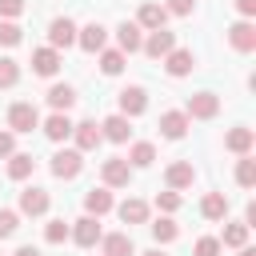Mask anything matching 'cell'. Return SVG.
Masks as SVG:
<instances>
[{"label": "cell", "mask_w": 256, "mask_h": 256, "mask_svg": "<svg viewBox=\"0 0 256 256\" xmlns=\"http://www.w3.org/2000/svg\"><path fill=\"white\" fill-rule=\"evenodd\" d=\"M236 184H240V188H252V184H256V160H252L248 152H244L240 164H236Z\"/></svg>", "instance_id": "obj_32"}, {"label": "cell", "mask_w": 256, "mask_h": 256, "mask_svg": "<svg viewBox=\"0 0 256 256\" xmlns=\"http://www.w3.org/2000/svg\"><path fill=\"white\" fill-rule=\"evenodd\" d=\"M116 212H120V220H124V224H144V220H148V204H144V200H136V196H132V200H124Z\"/></svg>", "instance_id": "obj_27"}, {"label": "cell", "mask_w": 256, "mask_h": 256, "mask_svg": "<svg viewBox=\"0 0 256 256\" xmlns=\"http://www.w3.org/2000/svg\"><path fill=\"white\" fill-rule=\"evenodd\" d=\"M20 12H24V0H0V16L4 20H16Z\"/></svg>", "instance_id": "obj_40"}, {"label": "cell", "mask_w": 256, "mask_h": 256, "mask_svg": "<svg viewBox=\"0 0 256 256\" xmlns=\"http://www.w3.org/2000/svg\"><path fill=\"white\" fill-rule=\"evenodd\" d=\"M236 12H240L244 20H252V16H256V0H236Z\"/></svg>", "instance_id": "obj_42"}, {"label": "cell", "mask_w": 256, "mask_h": 256, "mask_svg": "<svg viewBox=\"0 0 256 256\" xmlns=\"http://www.w3.org/2000/svg\"><path fill=\"white\" fill-rule=\"evenodd\" d=\"M172 48H176V32H168V28H152V32L144 36V44H140V52L152 56V60H164Z\"/></svg>", "instance_id": "obj_3"}, {"label": "cell", "mask_w": 256, "mask_h": 256, "mask_svg": "<svg viewBox=\"0 0 256 256\" xmlns=\"http://www.w3.org/2000/svg\"><path fill=\"white\" fill-rule=\"evenodd\" d=\"M252 144H256V132H252V128H232V132L224 136V148H228V152H236V156L252 152Z\"/></svg>", "instance_id": "obj_22"}, {"label": "cell", "mask_w": 256, "mask_h": 256, "mask_svg": "<svg viewBox=\"0 0 256 256\" xmlns=\"http://www.w3.org/2000/svg\"><path fill=\"white\" fill-rule=\"evenodd\" d=\"M116 44H120V52H140V44H144V28H140L136 20H124V24L116 28Z\"/></svg>", "instance_id": "obj_15"}, {"label": "cell", "mask_w": 256, "mask_h": 256, "mask_svg": "<svg viewBox=\"0 0 256 256\" xmlns=\"http://www.w3.org/2000/svg\"><path fill=\"white\" fill-rule=\"evenodd\" d=\"M220 112V96L216 92H196V96H188V104H184V116L188 120H212Z\"/></svg>", "instance_id": "obj_4"}, {"label": "cell", "mask_w": 256, "mask_h": 256, "mask_svg": "<svg viewBox=\"0 0 256 256\" xmlns=\"http://www.w3.org/2000/svg\"><path fill=\"white\" fill-rule=\"evenodd\" d=\"M32 168H36V160H32L28 152H12V156H8V180H28Z\"/></svg>", "instance_id": "obj_26"}, {"label": "cell", "mask_w": 256, "mask_h": 256, "mask_svg": "<svg viewBox=\"0 0 256 256\" xmlns=\"http://www.w3.org/2000/svg\"><path fill=\"white\" fill-rule=\"evenodd\" d=\"M140 256H164V252H160V248H148V252H140Z\"/></svg>", "instance_id": "obj_45"}, {"label": "cell", "mask_w": 256, "mask_h": 256, "mask_svg": "<svg viewBox=\"0 0 256 256\" xmlns=\"http://www.w3.org/2000/svg\"><path fill=\"white\" fill-rule=\"evenodd\" d=\"M100 176H104V188H128L132 164H128L124 156H108V160L100 164Z\"/></svg>", "instance_id": "obj_5"}, {"label": "cell", "mask_w": 256, "mask_h": 256, "mask_svg": "<svg viewBox=\"0 0 256 256\" xmlns=\"http://www.w3.org/2000/svg\"><path fill=\"white\" fill-rule=\"evenodd\" d=\"M44 136L56 140V144L68 140V136H72V120H68V112H52V116L44 120Z\"/></svg>", "instance_id": "obj_21"}, {"label": "cell", "mask_w": 256, "mask_h": 256, "mask_svg": "<svg viewBox=\"0 0 256 256\" xmlns=\"http://www.w3.org/2000/svg\"><path fill=\"white\" fill-rule=\"evenodd\" d=\"M16 80H20V64L8 60V56H0V88H12Z\"/></svg>", "instance_id": "obj_34"}, {"label": "cell", "mask_w": 256, "mask_h": 256, "mask_svg": "<svg viewBox=\"0 0 256 256\" xmlns=\"http://www.w3.org/2000/svg\"><path fill=\"white\" fill-rule=\"evenodd\" d=\"M192 4H196V0H164V12H168V16H188Z\"/></svg>", "instance_id": "obj_39"}, {"label": "cell", "mask_w": 256, "mask_h": 256, "mask_svg": "<svg viewBox=\"0 0 256 256\" xmlns=\"http://www.w3.org/2000/svg\"><path fill=\"white\" fill-rule=\"evenodd\" d=\"M184 132H188V116L184 112H164L160 116V136L164 140H180Z\"/></svg>", "instance_id": "obj_20"}, {"label": "cell", "mask_w": 256, "mask_h": 256, "mask_svg": "<svg viewBox=\"0 0 256 256\" xmlns=\"http://www.w3.org/2000/svg\"><path fill=\"white\" fill-rule=\"evenodd\" d=\"M228 44H232L236 52H256V24H252V20H236V24L228 28Z\"/></svg>", "instance_id": "obj_8"}, {"label": "cell", "mask_w": 256, "mask_h": 256, "mask_svg": "<svg viewBox=\"0 0 256 256\" xmlns=\"http://www.w3.org/2000/svg\"><path fill=\"white\" fill-rule=\"evenodd\" d=\"M100 72L104 76H120L124 72V52L120 48H100Z\"/></svg>", "instance_id": "obj_28"}, {"label": "cell", "mask_w": 256, "mask_h": 256, "mask_svg": "<svg viewBox=\"0 0 256 256\" xmlns=\"http://www.w3.org/2000/svg\"><path fill=\"white\" fill-rule=\"evenodd\" d=\"M12 256H40V248H32V244H24V248H16Z\"/></svg>", "instance_id": "obj_43"}, {"label": "cell", "mask_w": 256, "mask_h": 256, "mask_svg": "<svg viewBox=\"0 0 256 256\" xmlns=\"http://www.w3.org/2000/svg\"><path fill=\"white\" fill-rule=\"evenodd\" d=\"M164 180H168V188H172V192H180V188H192V180H196V168H192L188 160H176V164H168V168H164Z\"/></svg>", "instance_id": "obj_13"}, {"label": "cell", "mask_w": 256, "mask_h": 256, "mask_svg": "<svg viewBox=\"0 0 256 256\" xmlns=\"http://www.w3.org/2000/svg\"><path fill=\"white\" fill-rule=\"evenodd\" d=\"M176 236H180V228H176L172 216H160V220L152 224V240H156V244H172Z\"/></svg>", "instance_id": "obj_31"}, {"label": "cell", "mask_w": 256, "mask_h": 256, "mask_svg": "<svg viewBox=\"0 0 256 256\" xmlns=\"http://www.w3.org/2000/svg\"><path fill=\"white\" fill-rule=\"evenodd\" d=\"M100 252L104 256H136V244L128 232H108V236H100Z\"/></svg>", "instance_id": "obj_14"}, {"label": "cell", "mask_w": 256, "mask_h": 256, "mask_svg": "<svg viewBox=\"0 0 256 256\" xmlns=\"http://www.w3.org/2000/svg\"><path fill=\"white\" fill-rule=\"evenodd\" d=\"M144 108H148V92H144L140 84H128V88L120 92V116L132 120V116H140Z\"/></svg>", "instance_id": "obj_11"}, {"label": "cell", "mask_w": 256, "mask_h": 256, "mask_svg": "<svg viewBox=\"0 0 256 256\" xmlns=\"http://www.w3.org/2000/svg\"><path fill=\"white\" fill-rule=\"evenodd\" d=\"M220 240V248H244L248 244V224L240 220V224H228L224 228V236H216Z\"/></svg>", "instance_id": "obj_30"}, {"label": "cell", "mask_w": 256, "mask_h": 256, "mask_svg": "<svg viewBox=\"0 0 256 256\" xmlns=\"http://www.w3.org/2000/svg\"><path fill=\"white\" fill-rule=\"evenodd\" d=\"M20 40H24L20 24H16V20H0V48H16Z\"/></svg>", "instance_id": "obj_33"}, {"label": "cell", "mask_w": 256, "mask_h": 256, "mask_svg": "<svg viewBox=\"0 0 256 256\" xmlns=\"http://www.w3.org/2000/svg\"><path fill=\"white\" fill-rule=\"evenodd\" d=\"M200 216H204V220H224V216H228V196H224V192H208V196L200 200Z\"/></svg>", "instance_id": "obj_24"}, {"label": "cell", "mask_w": 256, "mask_h": 256, "mask_svg": "<svg viewBox=\"0 0 256 256\" xmlns=\"http://www.w3.org/2000/svg\"><path fill=\"white\" fill-rule=\"evenodd\" d=\"M84 208H88V216H96V220H100V216H104V212H112L116 204H112V192H108V188H92V192L84 196Z\"/></svg>", "instance_id": "obj_23"}, {"label": "cell", "mask_w": 256, "mask_h": 256, "mask_svg": "<svg viewBox=\"0 0 256 256\" xmlns=\"http://www.w3.org/2000/svg\"><path fill=\"white\" fill-rule=\"evenodd\" d=\"M72 140H76L80 152H96L104 136H100V124L96 120H80V124H72Z\"/></svg>", "instance_id": "obj_9"}, {"label": "cell", "mask_w": 256, "mask_h": 256, "mask_svg": "<svg viewBox=\"0 0 256 256\" xmlns=\"http://www.w3.org/2000/svg\"><path fill=\"white\" fill-rule=\"evenodd\" d=\"M32 128H40V112H36V104L16 100V104L8 108V132H32Z\"/></svg>", "instance_id": "obj_2"}, {"label": "cell", "mask_w": 256, "mask_h": 256, "mask_svg": "<svg viewBox=\"0 0 256 256\" xmlns=\"http://www.w3.org/2000/svg\"><path fill=\"white\" fill-rule=\"evenodd\" d=\"M32 72L36 76H56L60 72V52L56 48H36L32 52Z\"/></svg>", "instance_id": "obj_19"}, {"label": "cell", "mask_w": 256, "mask_h": 256, "mask_svg": "<svg viewBox=\"0 0 256 256\" xmlns=\"http://www.w3.org/2000/svg\"><path fill=\"white\" fill-rule=\"evenodd\" d=\"M68 228H72V224H64V220H48L44 240H48V244H64V240H68Z\"/></svg>", "instance_id": "obj_35"}, {"label": "cell", "mask_w": 256, "mask_h": 256, "mask_svg": "<svg viewBox=\"0 0 256 256\" xmlns=\"http://www.w3.org/2000/svg\"><path fill=\"white\" fill-rule=\"evenodd\" d=\"M136 24H140L144 32H152V28H164V24H168V12H164V4H156V0H144V4H140V12H136Z\"/></svg>", "instance_id": "obj_12"}, {"label": "cell", "mask_w": 256, "mask_h": 256, "mask_svg": "<svg viewBox=\"0 0 256 256\" xmlns=\"http://www.w3.org/2000/svg\"><path fill=\"white\" fill-rule=\"evenodd\" d=\"M152 160H156V148H152L148 140H136V144L128 148V164H132V168H148Z\"/></svg>", "instance_id": "obj_29"}, {"label": "cell", "mask_w": 256, "mask_h": 256, "mask_svg": "<svg viewBox=\"0 0 256 256\" xmlns=\"http://www.w3.org/2000/svg\"><path fill=\"white\" fill-rule=\"evenodd\" d=\"M240 256H256V248H248V244H244V248H240Z\"/></svg>", "instance_id": "obj_44"}, {"label": "cell", "mask_w": 256, "mask_h": 256, "mask_svg": "<svg viewBox=\"0 0 256 256\" xmlns=\"http://www.w3.org/2000/svg\"><path fill=\"white\" fill-rule=\"evenodd\" d=\"M76 44L84 48V52H100L104 44H108V28L104 24H84V28H76Z\"/></svg>", "instance_id": "obj_10"}, {"label": "cell", "mask_w": 256, "mask_h": 256, "mask_svg": "<svg viewBox=\"0 0 256 256\" xmlns=\"http://www.w3.org/2000/svg\"><path fill=\"white\" fill-rule=\"evenodd\" d=\"M48 204H52V200H48L44 188H24V192H20V212H24V216H44Z\"/></svg>", "instance_id": "obj_18"}, {"label": "cell", "mask_w": 256, "mask_h": 256, "mask_svg": "<svg viewBox=\"0 0 256 256\" xmlns=\"http://www.w3.org/2000/svg\"><path fill=\"white\" fill-rule=\"evenodd\" d=\"M80 168H84V152H80V148H60V152L52 156V176H56V180H76Z\"/></svg>", "instance_id": "obj_1"}, {"label": "cell", "mask_w": 256, "mask_h": 256, "mask_svg": "<svg viewBox=\"0 0 256 256\" xmlns=\"http://www.w3.org/2000/svg\"><path fill=\"white\" fill-rule=\"evenodd\" d=\"M68 236H72V240H76L80 248H96L104 232H100V220H96V216H80V220H76V224L68 228Z\"/></svg>", "instance_id": "obj_6"}, {"label": "cell", "mask_w": 256, "mask_h": 256, "mask_svg": "<svg viewBox=\"0 0 256 256\" xmlns=\"http://www.w3.org/2000/svg\"><path fill=\"white\" fill-rule=\"evenodd\" d=\"M16 152V132H0V160H8Z\"/></svg>", "instance_id": "obj_41"}, {"label": "cell", "mask_w": 256, "mask_h": 256, "mask_svg": "<svg viewBox=\"0 0 256 256\" xmlns=\"http://www.w3.org/2000/svg\"><path fill=\"white\" fill-rule=\"evenodd\" d=\"M100 136L104 140H112V144H128V136H132V124H128V116H108L104 124H100Z\"/></svg>", "instance_id": "obj_17"}, {"label": "cell", "mask_w": 256, "mask_h": 256, "mask_svg": "<svg viewBox=\"0 0 256 256\" xmlns=\"http://www.w3.org/2000/svg\"><path fill=\"white\" fill-rule=\"evenodd\" d=\"M48 104H52V112H68L76 104V88L72 84H52L48 88Z\"/></svg>", "instance_id": "obj_25"}, {"label": "cell", "mask_w": 256, "mask_h": 256, "mask_svg": "<svg viewBox=\"0 0 256 256\" xmlns=\"http://www.w3.org/2000/svg\"><path fill=\"white\" fill-rule=\"evenodd\" d=\"M68 44H76V24L68 20V16H56L52 24H48V48H68Z\"/></svg>", "instance_id": "obj_7"}, {"label": "cell", "mask_w": 256, "mask_h": 256, "mask_svg": "<svg viewBox=\"0 0 256 256\" xmlns=\"http://www.w3.org/2000/svg\"><path fill=\"white\" fill-rule=\"evenodd\" d=\"M156 208L160 212H176L180 208V192H172V188L168 192H156Z\"/></svg>", "instance_id": "obj_37"}, {"label": "cell", "mask_w": 256, "mask_h": 256, "mask_svg": "<svg viewBox=\"0 0 256 256\" xmlns=\"http://www.w3.org/2000/svg\"><path fill=\"white\" fill-rule=\"evenodd\" d=\"M192 64H196V56H192V48H172L168 56H164V68H168V76H188L192 72Z\"/></svg>", "instance_id": "obj_16"}, {"label": "cell", "mask_w": 256, "mask_h": 256, "mask_svg": "<svg viewBox=\"0 0 256 256\" xmlns=\"http://www.w3.org/2000/svg\"><path fill=\"white\" fill-rule=\"evenodd\" d=\"M16 228H20V212H12V208H0V240H8Z\"/></svg>", "instance_id": "obj_36"}, {"label": "cell", "mask_w": 256, "mask_h": 256, "mask_svg": "<svg viewBox=\"0 0 256 256\" xmlns=\"http://www.w3.org/2000/svg\"><path fill=\"white\" fill-rule=\"evenodd\" d=\"M192 252H196V256H220V240H216V236H200Z\"/></svg>", "instance_id": "obj_38"}]
</instances>
